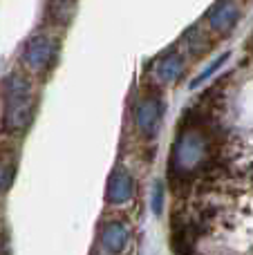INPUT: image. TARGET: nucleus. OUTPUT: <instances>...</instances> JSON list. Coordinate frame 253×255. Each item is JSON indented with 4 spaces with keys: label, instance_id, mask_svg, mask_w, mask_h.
<instances>
[{
    "label": "nucleus",
    "instance_id": "nucleus-1",
    "mask_svg": "<svg viewBox=\"0 0 253 255\" xmlns=\"http://www.w3.org/2000/svg\"><path fill=\"white\" fill-rule=\"evenodd\" d=\"M222 154V132L213 128H179L170 148L168 177L200 181L204 168Z\"/></svg>",
    "mask_w": 253,
    "mask_h": 255
},
{
    "label": "nucleus",
    "instance_id": "nucleus-2",
    "mask_svg": "<svg viewBox=\"0 0 253 255\" xmlns=\"http://www.w3.org/2000/svg\"><path fill=\"white\" fill-rule=\"evenodd\" d=\"M2 130L7 134H18L31 124L34 117V97H31V83L22 72H11L2 81Z\"/></svg>",
    "mask_w": 253,
    "mask_h": 255
},
{
    "label": "nucleus",
    "instance_id": "nucleus-3",
    "mask_svg": "<svg viewBox=\"0 0 253 255\" xmlns=\"http://www.w3.org/2000/svg\"><path fill=\"white\" fill-rule=\"evenodd\" d=\"M161 117H164V103L155 94H143L141 99H137L132 108V124L134 130L139 132V136L143 139H152L159 130Z\"/></svg>",
    "mask_w": 253,
    "mask_h": 255
},
{
    "label": "nucleus",
    "instance_id": "nucleus-4",
    "mask_svg": "<svg viewBox=\"0 0 253 255\" xmlns=\"http://www.w3.org/2000/svg\"><path fill=\"white\" fill-rule=\"evenodd\" d=\"M54 58H56V43L43 34L34 36L25 45V52H22V63L34 72H43L45 67L52 65Z\"/></svg>",
    "mask_w": 253,
    "mask_h": 255
},
{
    "label": "nucleus",
    "instance_id": "nucleus-5",
    "mask_svg": "<svg viewBox=\"0 0 253 255\" xmlns=\"http://www.w3.org/2000/svg\"><path fill=\"white\" fill-rule=\"evenodd\" d=\"M240 20V9L233 0H218L206 13V25H209V34L224 36L236 27V22Z\"/></svg>",
    "mask_w": 253,
    "mask_h": 255
},
{
    "label": "nucleus",
    "instance_id": "nucleus-6",
    "mask_svg": "<svg viewBox=\"0 0 253 255\" xmlns=\"http://www.w3.org/2000/svg\"><path fill=\"white\" fill-rule=\"evenodd\" d=\"M134 197V177L126 168H115L108 179L106 202L110 206H124Z\"/></svg>",
    "mask_w": 253,
    "mask_h": 255
},
{
    "label": "nucleus",
    "instance_id": "nucleus-7",
    "mask_svg": "<svg viewBox=\"0 0 253 255\" xmlns=\"http://www.w3.org/2000/svg\"><path fill=\"white\" fill-rule=\"evenodd\" d=\"M130 240V229L126 222L121 220H110L103 224L101 233H99V244L108 255H119L128 247Z\"/></svg>",
    "mask_w": 253,
    "mask_h": 255
},
{
    "label": "nucleus",
    "instance_id": "nucleus-8",
    "mask_svg": "<svg viewBox=\"0 0 253 255\" xmlns=\"http://www.w3.org/2000/svg\"><path fill=\"white\" fill-rule=\"evenodd\" d=\"M184 72H186V58H184V54L177 52V49H170V52H166L159 58L155 74L161 85H173L182 79Z\"/></svg>",
    "mask_w": 253,
    "mask_h": 255
},
{
    "label": "nucleus",
    "instance_id": "nucleus-9",
    "mask_svg": "<svg viewBox=\"0 0 253 255\" xmlns=\"http://www.w3.org/2000/svg\"><path fill=\"white\" fill-rule=\"evenodd\" d=\"M182 43L186 45V52L191 54L193 58L204 56V54L213 47V38H211V34L206 29H202V27H191V29L184 34Z\"/></svg>",
    "mask_w": 253,
    "mask_h": 255
},
{
    "label": "nucleus",
    "instance_id": "nucleus-10",
    "mask_svg": "<svg viewBox=\"0 0 253 255\" xmlns=\"http://www.w3.org/2000/svg\"><path fill=\"white\" fill-rule=\"evenodd\" d=\"M16 175V157L13 152H0V195L7 193Z\"/></svg>",
    "mask_w": 253,
    "mask_h": 255
},
{
    "label": "nucleus",
    "instance_id": "nucleus-11",
    "mask_svg": "<svg viewBox=\"0 0 253 255\" xmlns=\"http://www.w3.org/2000/svg\"><path fill=\"white\" fill-rule=\"evenodd\" d=\"M70 13H72V0H54V2H49L47 16L54 25H65Z\"/></svg>",
    "mask_w": 253,
    "mask_h": 255
},
{
    "label": "nucleus",
    "instance_id": "nucleus-12",
    "mask_svg": "<svg viewBox=\"0 0 253 255\" xmlns=\"http://www.w3.org/2000/svg\"><path fill=\"white\" fill-rule=\"evenodd\" d=\"M161 206H164V188H161V184L155 186V199H152V208H155V213H161Z\"/></svg>",
    "mask_w": 253,
    "mask_h": 255
},
{
    "label": "nucleus",
    "instance_id": "nucleus-13",
    "mask_svg": "<svg viewBox=\"0 0 253 255\" xmlns=\"http://www.w3.org/2000/svg\"><path fill=\"white\" fill-rule=\"evenodd\" d=\"M249 52H251V56H253V34H251V40H249Z\"/></svg>",
    "mask_w": 253,
    "mask_h": 255
}]
</instances>
